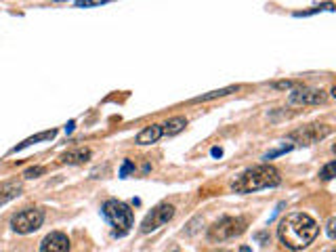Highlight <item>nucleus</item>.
<instances>
[{
	"mask_svg": "<svg viewBox=\"0 0 336 252\" xmlns=\"http://www.w3.org/2000/svg\"><path fill=\"white\" fill-rule=\"evenodd\" d=\"M240 87H225V89H219V91H210L206 95H198L191 99V103H202V101H212V99H219V97H225V95H231V93H238Z\"/></svg>",
	"mask_w": 336,
	"mask_h": 252,
	"instance_id": "obj_14",
	"label": "nucleus"
},
{
	"mask_svg": "<svg viewBox=\"0 0 336 252\" xmlns=\"http://www.w3.org/2000/svg\"><path fill=\"white\" fill-rule=\"evenodd\" d=\"M55 134H57V130H46V132L36 134V137H30V139H25L23 143H19L17 147H13L11 154H17V151H21V149H25V147H30V145H34V143H38V141H48V139L55 137Z\"/></svg>",
	"mask_w": 336,
	"mask_h": 252,
	"instance_id": "obj_15",
	"label": "nucleus"
},
{
	"mask_svg": "<svg viewBox=\"0 0 336 252\" xmlns=\"http://www.w3.org/2000/svg\"><path fill=\"white\" fill-rule=\"evenodd\" d=\"M74 130V122H69L67 126H65V132H72Z\"/></svg>",
	"mask_w": 336,
	"mask_h": 252,
	"instance_id": "obj_24",
	"label": "nucleus"
},
{
	"mask_svg": "<svg viewBox=\"0 0 336 252\" xmlns=\"http://www.w3.org/2000/svg\"><path fill=\"white\" fill-rule=\"evenodd\" d=\"M160 137H162V124H151V126H145L143 130L137 134L135 143L137 145H151V143H156Z\"/></svg>",
	"mask_w": 336,
	"mask_h": 252,
	"instance_id": "obj_10",
	"label": "nucleus"
},
{
	"mask_svg": "<svg viewBox=\"0 0 336 252\" xmlns=\"http://www.w3.org/2000/svg\"><path fill=\"white\" fill-rule=\"evenodd\" d=\"M334 11V5L332 3H326V5H322V7H311L309 11H298V13H294V17H307V15H313V13H320V11Z\"/></svg>",
	"mask_w": 336,
	"mask_h": 252,
	"instance_id": "obj_16",
	"label": "nucleus"
},
{
	"mask_svg": "<svg viewBox=\"0 0 336 252\" xmlns=\"http://www.w3.org/2000/svg\"><path fill=\"white\" fill-rule=\"evenodd\" d=\"M330 132H332V128L328 124H307L298 130H292L288 134V139H292L300 145H313L317 141H322L324 137H328Z\"/></svg>",
	"mask_w": 336,
	"mask_h": 252,
	"instance_id": "obj_6",
	"label": "nucleus"
},
{
	"mask_svg": "<svg viewBox=\"0 0 336 252\" xmlns=\"http://www.w3.org/2000/svg\"><path fill=\"white\" fill-rule=\"evenodd\" d=\"M240 252H250V248H246V246H244V248H240Z\"/></svg>",
	"mask_w": 336,
	"mask_h": 252,
	"instance_id": "obj_25",
	"label": "nucleus"
},
{
	"mask_svg": "<svg viewBox=\"0 0 336 252\" xmlns=\"http://www.w3.org/2000/svg\"><path fill=\"white\" fill-rule=\"evenodd\" d=\"M185 126H187L185 118L183 116H174V118H170L166 124H162V134H166V137H174V134H179Z\"/></svg>",
	"mask_w": 336,
	"mask_h": 252,
	"instance_id": "obj_13",
	"label": "nucleus"
},
{
	"mask_svg": "<svg viewBox=\"0 0 336 252\" xmlns=\"http://www.w3.org/2000/svg\"><path fill=\"white\" fill-rule=\"evenodd\" d=\"M40 252H69V238L61 231H53L42 240Z\"/></svg>",
	"mask_w": 336,
	"mask_h": 252,
	"instance_id": "obj_9",
	"label": "nucleus"
},
{
	"mask_svg": "<svg viewBox=\"0 0 336 252\" xmlns=\"http://www.w3.org/2000/svg\"><path fill=\"white\" fill-rule=\"evenodd\" d=\"M246 225H248V221H246L244 216H223L217 223H212L208 227V240L215 242V244L227 242V240L236 238V235L244 233Z\"/></svg>",
	"mask_w": 336,
	"mask_h": 252,
	"instance_id": "obj_3",
	"label": "nucleus"
},
{
	"mask_svg": "<svg viewBox=\"0 0 336 252\" xmlns=\"http://www.w3.org/2000/svg\"><path fill=\"white\" fill-rule=\"evenodd\" d=\"M210 154L215 156V158H221V156H223V149H221V147H212V151H210Z\"/></svg>",
	"mask_w": 336,
	"mask_h": 252,
	"instance_id": "obj_23",
	"label": "nucleus"
},
{
	"mask_svg": "<svg viewBox=\"0 0 336 252\" xmlns=\"http://www.w3.org/2000/svg\"><path fill=\"white\" fill-rule=\"evenodd\" d=\"M320 233V225L315 223V218H311L305 212H292L286 218L279 221L277 235L281 244L290 250H303L307 248Z\"/></svg>",
	"mask_w": 336,
	"mask_h": 252,
	"instance_id": "obj_1",
	"label": "nucleus"
},
{
	"mask_svg": "<svg viewBox=\"0 0 336 252\" xmlns=\"http://www.w3.org/2000/svg\"><path fill=\"white\" fill-rule=\"evenodd\" d=\"M326 93L320 89H296L290 93L288 103L290 105H322L326 103Z\"/></svg>",
	"mask_w": 336,
	"mask_h": 252,
	"instance_id": "obj_8",
	"label": "nucleus"
},
{
	"mask_svg": "<svg viewBox=\"0 0 336 252\" xmlns=\"http://www.w3.org/2000/svg\"><path fill=\"white\" fill-rule=\"evenodd\" d=\"M53 3H63V0H53Z\"/></svg>",
	"mask_w": 336,
	"mask_h": 252,
	"instance_id": "obj_26",
	"label": "nucleus"
},
{
	"mask_svg": "<svg viewBox=\"0 0 336 252\" xmlns=\"http://www.w3.org/2000/svg\"><path fill=\"white\" fill-rule=\"evenodd\" d=\"M135 171V164L131 162V160H124V164H122V168H120V177L122 179H124L128 173H133Z\"/></svg>",
	"mask_w": 336,
	"mask_h": 252,
	"instance_id": "obj_20",
	"label": "nucleus"
},
{
	"mask_svg": "<svg viewBox=\"0 0 336 252\" xmlns=\"http://www.w3.org/2000/svg\"><path fill=\"white\" fill-rule=\"evenodd\" d=\"M279 183H281V177H279L275 166H271V164H259V166L248 168V171H244L231 183V189L236 193H252V191H259V189L277 187Z\"/></svg>",
	"mask_w": 336,
	"mask_h": 252,
	"instance_id": "obj_2",
	"label": "nucleus"
},
{
	"mask_svg": "<svg viewBox=\"0 0 336 252\" xmlns=\"http://www.w3.org/2000/svg\"><path fill=\"white\" fill-rule=\"evenodd\" d=\"M271 87H273V89H292V87H294V82H290V80H284V82H273Z\"/></svg>",
	"mask_w": 336,
	"mask_h": 252,
	"instance_id": "obj_21",
	"label": "nucleus"
},
{
	"mask_svg": "<svg viewBox=\"0 0 336 252\" xmlns=\"http://www.w3.org/2000/svg\"><path fill=\"white\" fill-rule=\"evenodd\" d=\"M40 175H44V168H42V166L28 168V171L23 173V177H25V179H34V177H40Z\"/></svg>",
	"mask_w": 336,
	"mask_h": 252,
	"instance_id": "obj_19",
	"label": "nucleus"
},
{
	"mask_svg": "<svg viewBox=\"0 0 336 252\" xmlns=\"http://www.w3.org/2000/svg\"><path fill=\"white\" fill-rule=\"evenodd\" d=\"M21 191V183L19 181H7L0 185V206H5L7 202L15 200Z\"/></svg>",
	"mask_w": 336,
	"mask_h": 252,
	"instance_id": "obj_11",
	"label": "nucleus"
},
{
	"mask_svg": "<svg viewBox=\"0 0 336 252\" xmlns=\"http://www.w3.org/2000/svg\"><path fill=\"white\" fill-rule=\"evenodd\" d=\"M103 216L118 229L120 235L126 233L133 227V221H135L131 206L124 204V202H120V200H108L105 202L103 204Z\"/></svg>",
	"mask_w": 336,
	"mask_h": 252,
	"instance_id": "obj_4",
	"label": "nucleus"
},
{
	"mask_svg": "<svg viewBox=\"0 0 336 252\" xmlns=\"http://www.w3.org/2000/svg\"><path fill=\"white\" fill-rule=\"evenodd\" d=\"M334 225H336V218H330V221H328V235H330V238H334Z\"/></svg>",
	"mask_w": 336,
	"mask_h": 252,
	"instance_id": "obj_22",
	"label": "nucleus"
},
{
	"mask_svg": "<svg viewBox=\"0 0 336 252\" xmlns=\"http://www.w3.org/2000/svg\"><path fill=\"white\" fill-rule=\"evenodd\" d=\"M86 160H91V149H72V151H65V154L61 156V162L63 164H82Z\"/></svg>",
	"mask_w": 336,
	"mask_h": 252,
	"instance_id": "obj_12",
	"label": "nucleus"
},
{
	"mask_svg": "<svg viewBox=\"0 0 336 252\" xmlns=\"http://www.w3.org/2000/svg\"><path fill=\"white\" fill-rule=\"evenodd\" d=\"M44 223V210L42 208H25L21 212H17L11 218V227L17 233H32L40 229V225Z\"/></svg>",
	"mask_w": 336,
	"mask_h": 252,
	"instance_id": "obj_5",
	"label": "nucleus"
},
{
	"mask_svg": "<svg viewBox=\"0 0 336 252\" xmlns=\"http://www.w3.org/2000/svg\"><path fill=\"white\" fill-rule=\"evenodd\" d=\"M334 171H336V164L334 162H328L322 171H320V179H324V181H330V179H334Z\"/></svg>",
	"mask_w": 336,
	"mask_h": 252,
	"instance_id": "obj_17",
	"label": "nucleus"
},
{
	"mask_svg": "<svg viewBox=\"0 0 336 252\" xmlns=\"http://www.w3.org/2000/svg\"><path fill=\"white\" fill-rule=\"evenodd\" d=\"M174 216V206L172 204H158L141 223V233H151L156 229H160L162 225H166L170 218Z\"/></svg>",
	"mask_w": 336,
	"mask_h": 252,
	"instance_id": "obj_7",
	"label": "nucleus"
},
{
	"mask_svg": "<svg viewBox=\"0 0 336 252\" xmlns=\"http://www.w3.org/2000/svg\"><path fill=\"white\" fill-rule=\"evenodd\" d=\"M112 0H76V7L88 9V7H99V5H108Z\"/></svg>",
	"mask_w": 336,
	"mask_h": 252,
	"instance_id": "obj_18",
	"label": "nucleus"
}]
</instances>
